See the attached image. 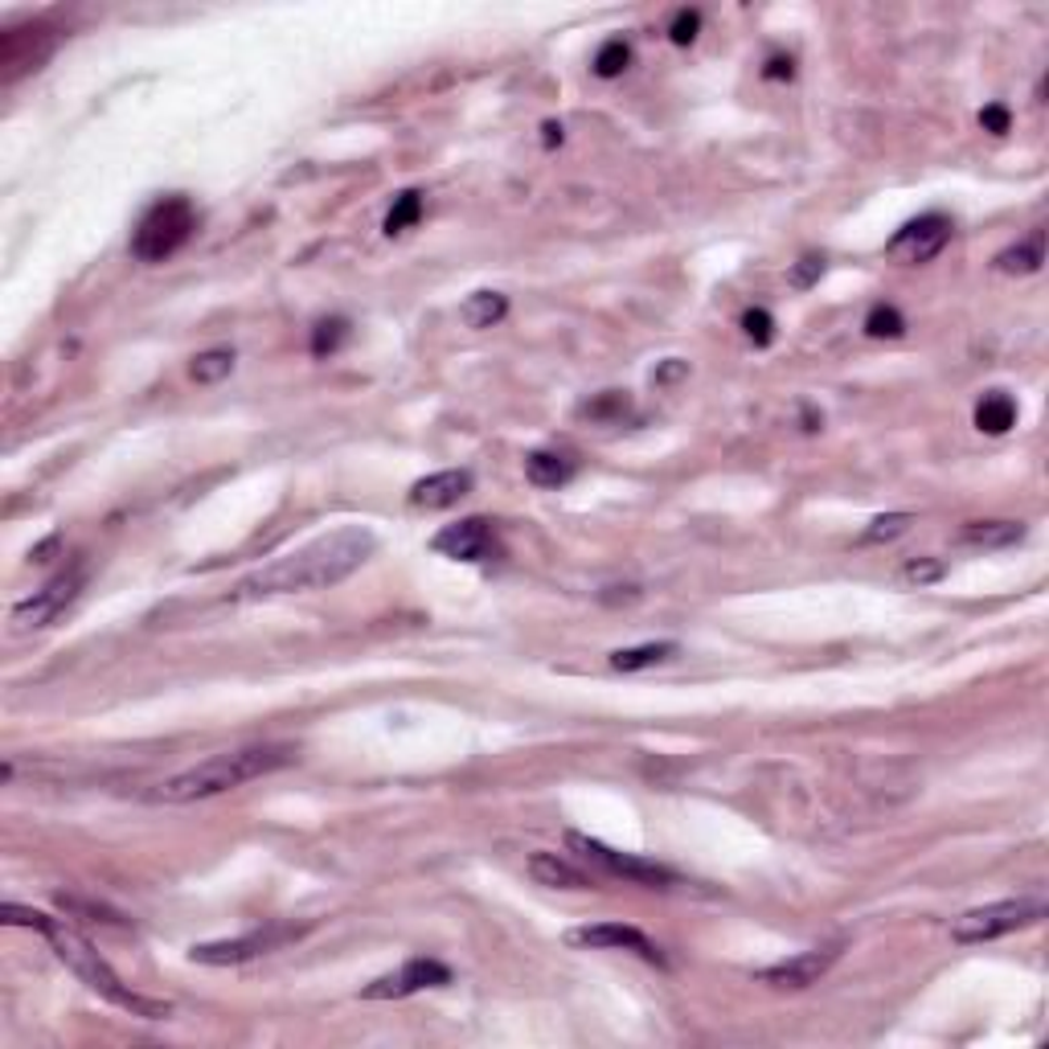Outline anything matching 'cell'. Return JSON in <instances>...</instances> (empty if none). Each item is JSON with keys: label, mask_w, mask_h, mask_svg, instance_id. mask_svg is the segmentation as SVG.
Wrapping results in <instances>:
<instances>
[{"label": "cell", "mask_w": 1049, "mask_h": 1049, "mask_svg": "<svg viewBox=\"0 0 1049 1049\" xmlns=\"http://www.w3.org/2000/svg\"><path fill=\"white\" fill-rule=\"evenodd\" d=\"M378 550V537L366 525H345L332 534L299 546L287 558L267 562L263 571L246 574L239 583V599H271V594H299V590H324L345 583L353 571H361L369 553Z\"/></svg>", "instance_id": "6da1fadb"}, {"label": "cell", "mask_w": 1049, "mask_h": 1049, "mask_svg": "<svg viewBox=\"0 0 1049 1049\" xmlns=\"http://www.w3.org/2000/svg\"><path fill=\"white\" fill-rule=\"evenodd\" d=\"M4 922L9 926H34V931H41L46 935V943L54 947V956L71 968L74 976L82 980L91 993H99L103 1000H111V1005H119V1009H128L131 1016H144V1021H165L168 1013H172V1005H165V1000H148V996L131 993L124 980L111 972V963L99 951H94L91 943L82 939L74 926H66L62 919H50V914H41V910H29V906H17L9 903L4 906Z\"/></svg>", "instance_id": "7a4b0ae2"}, {"label": "cell", "mask_w": 1049, "mask_h": 1049, "mask_svg": "<svg viewBox=\"0 0 1049 1049\" xmlns=\"http://www.w3.org/2000/svg\"><path fill=\"white\" fill-rule=\"evenodd\" d=\"M295 758L292 746H242V751H226L184 767L172 779L152 788V804H197V799H214L221 792H234L251 779H263L271 771H283Z\"/></svg>", "instance_id": "3957f363"}, {"label": "cell", "mask_w": 1049, "mask_h": 1049, "mask_svg": "<svg viewBox=\"0 0 1049 1049\" xmlns=\"http://www.w3.org/2000/svg\"><path fill=\"white\" fill-rule=\"evenodd\" d=\"M197 230V209L184 193H172V197H161V202L148 209L136 234H131V255L140 263H165L181 251L184 242L193 239Z\"/></svg>", "instance_id": "277c9868"}, {"label": "cell", "mask_w": 1049, "mask_h": 1049, "mask_svg": "<svg viewBox=\"0 0 1049 1049\" xmlns=\"http://www.w3.org/2000/svg\"><path fill=\"white\" fill-rule=\"evenodd\" d=\"M1046 919V898L1041 894H1029V898H1005V903L993 906H976L968 914H959L951 922V939L956 943H988L1000 939V935H1013V931H1025L1033 922Z\"/></svg>", "instance_id": "5b68a950"}, {"label": "cell", "mask_w": 1049, "mask_h": 1049, "mask_svg": "<svg viewBox=\"0 0 1049 1049\" xmlns=\"http://www.w3.org/2000/svg\"><path fill=\"white\" fill-rule=\"evenodd\" d=\"M566 845L583 857V861H590L594 869H603V873H611V878H624V882H636V885H673V869L656 866V861H648V857H636V853H619V848L603 845V841H594V836H587V832H566Z\"/></svg>", "instance_id": "8992f818"}, {"label": "cell", "mask_w": 1049, "mask_h": 1049, "mask_svg": "<svg viewBox=\"0 0 1049 1049\" xmlns=\"http://www.w3.org/2000/svg\"><path fill=\"white\" fill-rule=\"evenodd\" d=\"M82 583H87L82 566H74V571H62L57 578H50L46 587L34 590L29 599H21L17 607H13V615H9L13 631H41V627H50L57 619V615L71 607L74 599H78Z\"/></svg>", "instance_id": "52a82bcc"}, {"label": "cell", "mask_w": 1049, "mask_h": 1049, "mask_svg": "<svg viewBox=\"0 0 1049 1049\" xmlns=\"http://www.w3.org/2000/svg\"><path fill=\"white\" fill-rule=\"evenodd\" d=\"M431 550L443 553V558H456V562H492V558H500V541L492 521L468 516V521H456V525L439 529L435 541H431Z\"/></svg>", "instance_id": "ba28073f"}, {"label": "cell", "mask_w": 1049, "mask_h": 1049, "mask_svg": "<svg viewBox=\"0 0 1049 1049\" xmlns=\"http://www.w3.org/2000/svg\"><path fill=\"white\" fill-rule=\"evenodd\" d=\"M951 234H956V226L947 214H922V218L906 221L903 230L885 242V251L898 263H931L951 242Z\"/></svg>", "instance_id": "9c48e42d"}, {"label": "cell", "mask_w": 1049, "mask_h": 1049, "mask_svg": "<svg viewBox=\"0 0 1049 1049\" xmlns=\"http://www.w3.org/2000/svg\"><path fill=\"white\" fill-rule=\"evenodd\" d=\"M443 984H451V968L447 963H439V959H410L398 972L366 984L361 996L366 1000H402V996H414L423 988H443Z\"/></svg>", "instance_id": "30bf717a"}, {"label": "cell", "mask_w": 1049, "mask_h": 1049, "mask_svg": "<svg viewBox=\"0 0 1049 1049\" xmlns=\"http://www.w3.org/2000/svg\"><path fill=\"white\" fill-rule=\"evenodd\" d=\"M566 947H578V951H607V947H619V951H636V956H644L648 963H664L661 947L648 939L644 931L627 926V922H594V926H574V931H566Z\"/></svg>", "instance_id": "8fae6325"}, {"label": "cell", "mask_w": 1049, "mask_h": 1049, "mask_svg": "<svg viewBox=\"0 0 1049 1049\" xmlns=\"http://www.w3.org/2000/svg\"><path fill=\"white\" fill-rule=\"evenodd\" d=\"M836 947H811V951H799V956L792 959H779V963H771V968H763V972H755L758 984H767V988H783V993H799V988H811V984H820V980L829 976V968L836 963Z\"/></svg>", "instance_id": "7c38bea8"}, {"label": "cell", "mask_w": 1049, "mask_h": 1049, "mask_svg": "<svg viewBox=\"0 0 1049 1049\" xmlns=\"http://www.w3.org/2000/svg\"><path fill=\"white\" fill-rule=\"evenodd\" d=\"M295 939L292 926H267V931H251V935H242V939H221V943H197L193 951H189V959L193 963H205V968H226V963H246V959L263 956V951H271V947H279V943Z\"/></svg>", "instance_id": "4fadbf2b"}, {"label": "cell", "mask_w": 1049, "mask_h": 1049, "mask_svg": "<svg viewBox=\"0 0 1049 1049\" xmlns=\"http://www.w3.org/2000/svg\"><path fill=\"white\" fill-rule=\"evenodd\" d=\"M468 492H472V472H468V468H447V472H435V476L419 479V484L410 488V504L435 513V509L460 504Z\"/></svg>", "instance_id": "5bb4252c"}, {"label": "cell", "mask_w": 1049, "mask_h": 1049, "mask_svg": "<svg viewBox=\"0 0 1049 1049\" xmlns=\"http://www.w3.org/2000/svg\"><path fill=\"white\" fill-rule=\"evenodd\" d=\"M574 472H578V463L566 456V451H550V447H541V451H529L525 456V476H529V484H537V488H562V484H571Z\"/></svg>", "instance_id": "9a60e30c"}, {"label": "cell", "mask_w": 1049, "mask_h": 1049, "mask_svg": "<svg viewBox=\"0 0 1049 1049\" xmlns=\"http://www.w3.org/2000/svg\"><path fill=\"white\" fill-rule=\"evenodd\" d=\"M529 873H534V882L553 885V890H590L587 873L574 869L571 861L558 857V853H534V857H529Z\"/></svg>", "instance_id": "2e32d148"}, {"label": "cell", "mask_w": 1049, "mask_h": 1049, "mask_svg": "<svg viewBox=\"0 0 1049 1049\" xmlns=\"http://www.w3.org/2000/svg\"><path fill=\"white\" fill-rule=\"evenodd\" d=\"M1041 263H1046V230H1033L1025 242L996 255V271L1000 276H1033V271H1041Z\"/></svg>", "instance_id": "e0dca14e"}, {"label": "cell", "mask_w": 1049, "mask_h": 1049, "mask_svg": "<svg viewBox=\"0 0 1049 1049\" xmlns=\"http://www.w3.org/2000/svg\"><path fill=\"white\" fill-rule=\"evenodd\" d=\"M504 316H509V295L500 292H472L460 308V320L468 329H492Z\"/></svg>", "instance_id": "ac0fdd59"}, {"label": "cell", "mask_w": 1049, "mask_h": 1049, "mask_svg": "<svg viewBox=\"0 0 1049 1049\" xmlns=\"http://www.w3.org/2000/svg\"><path fill=\"white\" fill-rule=\"evenodd\" d=\"M1025 537V525L1021 521H972L963 529V541L968 546H984V550H1000V546H1016Z\"/></svg>", "instance_id": "d6986e66"}, {"label": "cell", "mask_w": 1049, "mask_h": 1049, "mask_svg": "<svg viewBox=\"0 0 1049 1049\" xmlns=\"http://www.w3.org/2000/svg\"><path fill=\"white\" fill-rule=\"evenodd\" d=\"M1013 423H1016V402L1009 394L993 389V394H984L976 402V426L984 435H1005Z\"/></svg>", "instance_id": "ffe728a7"}, {"label": "cell", "mask_w": 1049, "mask_h": 1049, "mask_svg": "<svg viewBox=\"0 0 1049 1049\" xmlns=\"http://www.w3.org/2000/svg\"><path fill=\"white\" fill-rule=\"evenodd\" d=\"M681 648L673 644V640H661V644H640V648H619V652H611V668L615 673H640V668H652V664L668 661V656H677Z\"/></svg>", "instance_id": "44dd1931"}, {"label": "cell", "mask_w": 1049, "mask_h": 1049, "mask_svg": "<svg viewBox=\"0 0 1049 1049\" xmlns=\"http://www.w3.org/2000/svg\"><path fill=\"white\" fill-rule=\"evenodd\" d=\"M419 218H423V193H419V189H406V193H398V197H394V205H389L386 234L394 239V234L410 230V226H414Z\"/></svg>", "instance_id": "7402d4cb"}, {"label": "cell", "mask_w": 1049, "mask_h": 1049, "mask_svg": "<svg viewBox=\"0 0 1049 1049\" xmlns=\"http://www.w3.org/2000/svg\"><path fill=\"white\" fill-rule=\"evenodd\" d=\"M230 369H234V353H230V349H205V353H197V357H193L189 373H193V382L214 386V382H221V378H230Z\"/></svg>", "instance_id": "603a6c76"}, {"label": "cell", "mask_w": 1049, "mask_h": 1049, "mask_svg": "<svg viewBox=\"0 0 1049 1049\" xmlns=\"http://www.w3.org/2000/svg\"><path fill=\"white\" fill-rule=\"evenodd\" d=\"M627 62H631V46H627L624 37H611V41L599 46V54H594V74L599 78H619L627 71Z\"/></svg>", "instance_id": "cb8c5ba5"}, {"label": "cell", "mask_w": 1049, "mask_h": 1049, "mask_svg": "<svg viewBox=\"0 0 1049 1049\" xmlns=\"http://www.w3.org/2000/svg\"><path fill=\"white\" fill-rule=\"evenodd\" d=\"M866 332L869 336H878V341H894V336H903L906 332V320L894 304H873L866 316Z\"/></svg>", "instance_id": "d4e9b609"}, {"label": "cell", "mask_w": 1049, "mask_h": 1049, "mask_svg": "<svg viewBox=\"0 0 1049 1049\" xmlns=\"http://www.w3.org/2000/svg\"><path fill=\"white\" fill-rule=\"evenodd\" d=\"M345 336H349V320H341V316L320 320L312 329V357H332V353L345 345Z\"/></svg>", "instance_id": "484cf974"}, {"label": "cell", "mask_w": 1049, "mask_h": 1049, "mask_svg": "<svg viewBox=\"0 0 1049 1049\" xmlns=\"http://www.w3.org/2000/svg\"><path fill=\"white\" fill-rule=\"evenodd\" d=\"M627 394H619V389H607V394H599L594 402H583V419H594V423H603V419H624L627 414Z\"/></svg>", "instance_id": "4316f807"}, {"label": "cell", "mask_w": 1049, "mask_h": 1049, "mask_svg": "<svg viewBox=\"0 0 1049 1049\" xmlns=\"http://www.w3.org/2000/svg\"><path fill=\"white\" fill-rule=\"evenodd\" d=\"M910 521H914L910 513H885V516H878V521H869V529L861 534V541H869V546L894 541V537H903L906 529H910Z\"/></svg>", "instance_id": "83f0119b"}, {"label": "cell", "mask_w": 1049, "mask_h": 1049, "mask_svg": "<svg viewBox=\"0 0 1049 1049\" xmlns=\"http://www.w3.org/2000/svg\"><path fill=\"white\" fill-rule=\"evenodd\" d=\"M943 574H947V562L943 558H914V562L903 566V583H910V587H931V583H939Z\"/></svg>", "instance_id": "f1b7e54d"}, {"label": "cell", "mask_w": 1049, "mask_h": 1049, "mask_svg": "<svg viewBox=\"0 0 1049 1049\" xmlns=\"http://www.w3.org/2000/svg\"><path fill=\"white\" fill-rule=\"evenodd\" d=\"M742 329H746V336L755 341L758 349H767V345L775 341V320L767 308H751V312L742 316Z\"/></svg>", "instance_id": "f546056e"}, {"label": "cell", "mask_w": 1049, "mask_h": 1049, "mask_svg": "<svg viewBox=\"0 0 1049 1049\" xmlns=\"http://www.w3.org/2000/svg\"><path fill=\"white\" fill-rule=\"evenodd\" d=\"M698 29H701L698 9H681V13L673 17V25H668V37H673V46H689V41L698 37Z\"/></svg>", "instance_id": "4dcf8cb0"}, {"label": "cell", "mask_w": 1049, "mask_h": 1049, "mask_svg": "<svg viewBox=\"0 0 1049 1049\" xmlns=\"http://www.w3.org/2000/svg\"><path fill=\"white\" fill-rule=\"evenodd\" d=\"M824 276V255H804L799 263L792 267V287H799V292H808L816 279Z\"/></svg>", "instance_id": "1f68e13d"}, {"label": "cell", "mask_w": 1049, "mask_h": 1049, "mask_svg": "<svg viewBox=\"0 0 1049 1049\" xmlns=\"http://www.w3.org/2000/svg\"><path fill=\"white\" fill-rule=\"evenodd\" d=\"M980 124H984V131H993V136H1005V131H1009V124H1013V115H1009V107L993 103V107L980 111Z\"/></svg>", "instance_id": "d6a6232c"}, {"label": "cell", "mask_w": 1049, "mask_h": 1049, "mask_svg": "<svg viewBox=\"0 0 1049 1049\" xmlns=\"http://www.w3.org/2000/svg\"><path fill=\"white\" fill-rule=\"evenodd\" d=\"M763 74H767V78H775V82H783V78H792V74H795L792 57H771V62H767V71H763Z\"/></svg>", "instance_id": "836d02e7"}, {"label": "cell", "mask_w": 1049, "mask_h": 1049, "mask_svg": "<svg viewBox=\"0 0 1049 1049\" xmlns=\"http://www.w3.org/2000/svg\"><path fill=\"white\" fill-rule=\"evenodd\" d=\"M541 144L546 148L562 144V124H541Z\"/></svg>", "instance_id": "e575fe53"}, {"label": "cell", "mask_w": 1049, "mask_h": 1049, "mask_svg": "<svg viewBox=\"0 0 1049 1049\" xmlns=\"http://www.w3.org/2000/svg\"><path fill=\"white\" fill-rule=\"evenodd\" d=\"M681 373H685L681 361H668V366H664L661 373H656V382H673V378H681Z\"/></svg>", "instance_id": "d590c367"}]
</instances>
